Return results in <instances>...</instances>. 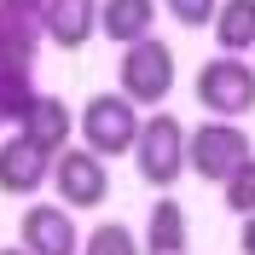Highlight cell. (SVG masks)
I'll return each mask as SVG.
<instances>
[{
  "mask_svg": "<svg viewBox=\"0 0 255 255\" xmlns=\"http://www.w3.org/2000/svg\"><path fill=\"white\" fill-rule=\"evenodd\" d=\"M41 23L12 6H0V122H23V111L35 105V81H29V64H35V41H41Z\"/></svg>",
  "mask_w": 255,
  "mask_h": 255,
  "instance_id": "6da1fadb",
  "label": "cell"
},
{
  "mask_svg": "<svg viewBox=\"0 0 255 255\" xmlns=\"http://www.w3.org/2000/svg\"><path fill=\"white\" fill-rule=\"evenodd\" d=\"M76 122H81V139L93 145L99 157H122V151H133L145 116H139V105L116 87V93H93V99H87V111H81Z\"/></svg>",
  "mask_w": 255,
  "mask_h": 255,
  "instance_id": "5b68a950",
  "label": "cell"
},
{
  "mask_svg": "<svg viewBox=\"0 0 255 255\" xmlns=\"http://www.w3.org/2000/svg\"><path fill=\"white\" fill-rule=\"evenodd\" d=\"M17 244L29 255H81V232L70 221V209H52V203H35L17 215Z\"/></svg>",
  "mask_w": 255,
  "mask_h": 255,
  "instance_id": "ba28073f",
  "label": "cell"
},
{
  "mask_svg": "<svg viewBox=\"0 0 255 255\" xmlns=\"http://www.w3.org/2000/svg\"><path fill=\"white\" fill-rule=\"evenodd\" d=\"M191 244V221L174 197H157L151 215H145V255H186Z\"/></svg>",
  "mask_w": 255,
  "mask_h": 255,
  "instance_id": "4fadbf2b",
  "label": "cell"
},
{
  "mask_svg": "<svg viewBox=\"0 0 255 255\" xmlns=\"http://www.w3.org/2000/svg\"><path fill=\"white\" fill-rule=\"evenodd\" d=\"M250 133H244L232 116H209V122L191 128V174L209 180V186H226L238 162H250Z\"/></svg>",
  "mask_w": 255,
  "mask_h": 255,
  "instance_id": "8992f818",
  "label": "cell"
},
{
  "mask_svg": "<svg viewBox=\"0 0 255 255\" xmlns=\"http://www.w3.org/2000/svg\"><path fill=\"white\" fill-rule=\"evenodd\" d=\"M99 6H105V0H47V12H41L47 41L64 47V52H81L99 35Z\"/></svg>",
  "mask_w": 255,
  "mask_h": 255,
  "instance_id": "30bf717a",
  "label": "cell"
},
{
  "mask_svg": "<svg viewBox=\"0 0 255 255\" xmlns=\"http://www.w3.org/2000/svg\"><path fill=\"white\" fill-rule=\"evenodd\" d=\"M191 93L209 116H244V111H255V64L244 52H215L197 70Z\"/></svg>",
  "mask_w": 255,
  "mask_h": 255,
  "instance_id": "3957f363",
  "label": "cell"
},
{
  "mask_svg": "<svg viewBox=\"0 0 255 255\" xmlns=\"http://www.w3.org/2000/svg\"><path fill=\"white\" fill-rule=\"evenodd\" d=\"M76 111H70V105H64L58 93H35V105L29 111H23V122H17V133H29L35 145H41V151H47V157H58L64 145H70V133H76Z\"/></svg>",
  "mask_w": 255,
  "mask_h": 255,
  "instance_id": "8fae6325",
  "label": "cell"
},
{
  "mask_svg": "<svg viewBox=\"0 0 255 255\" xmlns=\"http://www.w3.org/2000/svg\"><path fill=\"white\" fill-rule=\"evenodd\" d=\"M221 191H226V209H232V215H255V157L238 162L232 180H226Z\"/></svg>",
  "mask_w": 255,
  "mask_h": 255,
  "instance_id": "2e32d148",
  "label": "cell"
},
{
  "mask_svg": "<svg viewBox=\"0 0 255 255\" xmlns=\"http://www.w3.org/2000/svg\"><path fill=\"white\" fill-rule=\"evenodd\" d=\"M116 87H122L133 105H151L157 111L162 99L174 93V47L145 35L133 47H122V64H116Z\"/></svg>",
  "mask_w": 255,
  "mask_h": 255,
  "instance_id": "277c9868",
  "label": "cell"
},
{
  "mask_svg": "<svg viewBox=\"0 0 255 255\" xmlns=\"http://www.w3.org/2000/svg\"><path fill=\"white\" fill-rule=\"evenodd\" d=\"M47 180H52V157L29 139V133L0 139V191H6V197H35Z\"/></svg>",
  "mask_w": 255,
  "mask_h": 255,
  "instance_id": "9c48e42d",
  "label": "cell"
},
{
  "mask_svg": "<svg viewBox=\"0 0 255 255\" xmlns=\"http://www.w3.org/2000/svg\"><path fill=\"white\" fill-rule=\"evenodd\" d=\"M162 12L174 17L180 29H209L215 12H221V0H162Z\"/></svg>",
  "mask_w": 255,
  "mask_h": 255,
  "instance_id": "e0dca14e",
  "label": "cell"
},
{
  "mask_svg": "<svg viewBox=\"0 0 255 255\" xmlns=\"http://www.w3.org/2000/svg\"><path fill=\"white\" fill-rule=\"evenodd\" d=\"M157 6L162 0H105V6H99V35H111L116 47H133V41L151 35Z\"/></svg>",
  "mask_w": 255,
  "mask_h": 255,
  "instance_id": "7c38bea8",
  "label": "cell"
},
{
  "mask_svg": "<svg viewBox=\"0 0 255 255\" xmlns=\"http://www.w3.org/2000/svg\"><path fill=\"white\" fill-rule=\"evenodd\" d=\"M81 255H145V244H133V232H128L122 221H105V226H93V232H87Z\"/></svg>",
  "mask_w": 255,
  "mask_h": 255,
  "instance_id": "9a60e30c",
  "label": "cell"
},
{
  "mask_svg": "<svg viewBox=\"0 0 255 255\" xmlns=\"http://www.w3.org/2000/svg\"><path fill=\"white\" fill-rule=\"evenodd\" d=\"M209 29H215L221 52H255V0H221Z\"/></svg>",
  "mask_w": 255,
  "mask_h": 255,
  "instance_id": "5bb4252c",
  "label": "cell"
},
{
  "mask_svg": "<svg viewBox=\"0 0 255 255\" xmlns=\"http://www.w3.org/2000/svg\"><path fill=\"white\" fill-rule=\"evenodd\" d=\"M0 6H12V12L35 17V23H41V12H47V0H0Z\"/></svg>",
  "mask_w": 255,
  "mask_h": 255,
  "instance_id": "ac0fdd59",
  "label": "cell"
},
{
  "mask_svg": "<svg viewBox=\"0 0 255 255\" xmlns=\"http://www.w3.org/2000/svg\"><path fill=\"white\" fill-rule=\"evenodd\" d=\"M0 255H29V250H23V244H17V250H0Z\"/></svg>",
  "mask_w": 255,
  "mask_h": 255,
  "instance_id": "ffe728a7",
  "label": "cell"
},
{
  "mask_svg": "<svg viewBox=\"0 0 255 255\" xmlns=\"http://www.w3.org/2000/svg\"><path fill=\"white\" fill-rule=\"evenodd\" d=\"M238 250L255 255V215H244V226H238Z\"/></svg>",
  "mask_w": 255,
  "mask_h": 255,
  "instance_id": "d6986e66",
  "label": "cell"
},
{
  "mask_svg": "<svg viewBox=\"0 0 255 255\" xmlns=\"http://www.w3.org/2000/svg\"><path fill=\"white\" fill-rule=\"evenodd\" d=\"M133 162H139L145 186L168 191L191 168V128H180V116H168V111H151L145 128H139V139H133Z\"/></svg>",
  "mask_w": 255,
  "mask_h": 255,
  "instance_id": "7a4b0ae2",
  "label": "cell"
},
{
  "mask_svg": "<svg viewBox=\"0 0 255 255\" xmlns=\"http://www.w3.org/2000/svg\"><path fill=\"white\" fill-rule=\"evenodd\" d=\"M52 186H58L64 209H99L111 197V168L93 145H64L52 157Z\"/></svg>",
  "mask_w": 255,
  "mask_h": 255,
  "instance_id": "52a82bcc",
  "label": "cell"
}]
</instances>
